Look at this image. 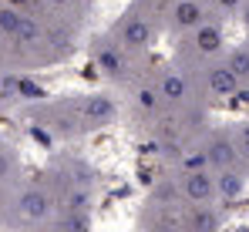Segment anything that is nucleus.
Wrapping results in <instances>:
<instances>
[{
  "label": "nucleus",
  "mask_w": 249,
  "mask_h": 232,
  "mask_svg": "<svg viewBox=\"0 0 249 232\" xmlns=\"http://www.w3.org/2000/svg\"><path fill=\"white\" fill-rule=\"evenodd\" d=\"M219 192L226 195V198H239V195H243V178L232 175V172H222V178H219Z\"/></svg>",
  "instance_id": "nucleus-12"
},
{
  "label": "nucleus",
  "mask_w": 249,
  "mask_h": 232,
  "mask_svg": "<svg viewBox=\"0 0 249 232\" xmlns=\"http://www.w3.org/2000/svg\"><path fill=\"white\" fill-rule=\"evenodd\" d=\"M98 68H101L105 74H122V57H118V51L101 47V51H98Z\"/></svg>",
  "instance_id": "nucleus-11"
},
{
  "label": "nucleus",
  "mask_w": 249,
  "mask_h": 232,
  "mask_svg": "<svg viewBox=\"0 0 249 232\" xmlns=\"http://www.w3.org/2000/svg\"><path fill=\"white\" fill-rule=\"evenodd\" d=\"M232 155H236V145L229 142V138H215L212 145H209L206 158L212 165H219V168H229V161H232Z\"/></svg>",
  "instance_id": "nucleus-6"
},
{
  "label": "nucleus",
  "mask_w": 249,
  "mask_h": 232,
  "mask_svg": "<svg viewBox=\"0 0 249 232\" xmlns=\"http://www.w3.org/2000/svg\"><path fill=\"white\" fill-rule=\"evenodd\" d=\"M239 152L249 155V125H243V128H239Z\"/></svg>",
  "instance_id": "nucleus-15"
},
{
  "label": "nucleus",
  "mask_w": 249,
  "mask_h": 232,
  "mask_svg": "<svg viewBox=\"0 0 249 232\" xmlns=\"http://www.w3.org/2000/svg\"><path fill=\"white\" fill-rule=\"evenodd\" d=\"M7 172H10V155L0 152V178H7Z\"/></svg>",
  "instance_id": "nucleus-17"
},
{
  "label": "nucleus",
  "mask_w": 249,
  "mask_h": 232,
  "mask_svg": "<svg viewBox=\"0 0 249 232\" xmlns=\"http://www.w3.org/2000/svg\"><path fill=\"white\" fill-rule=\"evenodd\" d=\"M219 3H222V7H236L239 0H219Z\"/></svg>",
  "instance_id": "nucleus-18"
},
{
  "label": "nucleus",
  "mask_w": 249,
  "mask_h": 232,
  "mask_svg": "<svg viewBox=\"0 0 249 232\" xmlns=\"http://www.w3.org/2000/svg\"><path fill=\"white\" fill-rule=\"evenodd\" d=\"M196 226H199V229H215L219 219H215L212 212H199V215H196Z\"/></svg>",
  "instance_id": "nucleus-14"
},
{
  "label": "nucleus",
  "mask_w": 249,
  "mask_h": 232,
  "mask_svg": "<svg viewBox=\"0 0 249 232\" xmlns=\"http://www.w3.org/2000/svg\"><path fill=\"white\" fill-rule=\"evenodd\" d=\"M215 192V182L209 178V172H192V175H185V195L192 198V202H209Z\"/></svg>",
  "instance_id": "nucleus-2"
},
{
  "label": "nucleus",
  "mask_w": 249,
  "mask_h": 232,
  "mask_svg": "<svg viewBox=\"0 0 249 232\" xmlns=\"http://www.w3.org/2000/svg\"><path fill=\"white\" fill-rule=\"evenodd\" d=\"M229 68H232L236 77H246L249 74V51H236V54L229 57Z\"/></svg>",
  "instance_id": "nucleus-13"
},
{
  "label": "nucleus",
  "mask_w": 249,
  "mask_h": 232,
  "mask_svg": "<svg viewBox=\"0 0 249 232\" xmlns=\"http://www.w3.org/2000/svg\"><path fill=\"white\" fill-rule=\"evenodd\" d=\"M246 24H249V10H246Z\"/></svg>",
  "instance_id": "nucleus-20"
},
{
  "label": "nucleus",
  "mask_w": 249,
  "mask_h": 232,
  "mask_svg": "<svg viewBox=\"0 0 249 232\" xmlns=\"http://www.w3.org/2000/svg\"><path fill=\"white\" fill-rule=\"evenodd\" d=\"M185 91H189V84H185V77H182V74H168L165 81H162V94H165L168 101L185 98Z\"/></svg>",
  "instance_id": "nucleus-10"
},
{
  "label": "nucleus",
  "mask_w": 249,
  "mask_h": 232,
  "mask_svg": "<svg viewBox=\"0 0 249 232\" xmlns=\"http://www.w3.org/2000/svg\"><path fill=\"white\" fill-rule=\"evenodd\" d=\"M199 20H202V7H199V3L182 0V3L175 7V24H178V27H196Z\"/></svg>",
  "instance_id": "nucleus-8"
},
{
  "label": "nucleus",
  "mask_w": 249,
  "mask_h": 232,
  "mask_svg": "<svg viewBox=\"0 0 249 232\" xmlns=\"http://www.w3.org/2000/svg\"><path fill=\"white\" fill-rule=\"evenodd\" d=\"M17 209H20L24 219L41 222V219H47V212H51V198L41 189H27V192H20V198H17Z\"/></svg>",
  "instance_id": "nucleus-1"
},
{
  "label": "nucleus",
  "mask_w": 249,
  "mask_h": 232,
  "mask_svg": "<svg viewBox=\"0 0 249 232\" xmlns=\"http://www.w3.org/2000/svg\"><path fill=\"white\" fill-rule=\"evenodd\" d=\"M148 37H152V31H148L145 20H135V17H131V20L122 24V40L128 44V47H145Z\"/></svg>",
  "instance_id": "nucleus-4"
},
{
  "label": "nucleus",
  "mask_w": 249,
  "mask_h": 232,
  "mask_svg": "<svg viewBox=\"0 0 249 232\" xmlns=\"http://www.w3.org/2000/svg\"><path fill=\"white\" fill-rule=\"evenodd\" d=\"M196 47H199L202 54H215V51L222 47V34H219V27L202 24V27L196 31Z\"/></svg>",
  "instance_id": "nucleus-7"
},
{
  "label": "nucleus",
  "mask_w": 249,
  "mask_h": 232,
  "mask_svg": "<svg viewBox=\"0 0 249 232\" xmlns=\"http://www.w3.org/2000/svg\"><path fill=\"white\" fill-rule=\"evenodd\" d=\"M138 101H142V108H155V91H142Z\"/></svg>",
  "instance_id": "nucleus-16"
},
{
  "label": "nucleus",
  "mask_w": 249,
  "mask_h": 232,
  "mask_svg": "<svg viewBox=\"0 0 249 232\" xmlns=\"http://www.w3.org/2000/svg\"><path fill=\"white\" fill-rule=\"evenodd\" d=\"M51 3H68V0H51Z\"/></svg>",
  "instance_id": "nucleus-19"
},
{
  "label": "nucleus",
  "mask_w": 249,
  "mask_h": 232,
  "mask_svg": "<svg viewBox=\"0 0 249 232\" xmlns=\"http://www.w3.org/2000/svg\"><path fill=\"white\" fill-rule=\"evenodd\" d=\"M84 118H88V121H94V125L111 121V118H115V105H111V98H105V94L88 98V101H84Z\"/></svg>",
  "instance_id": "nucleus-3"
},
{
  "label": "nucleus",
  "mask_w": 249,
  "mask_h": 232,
  "mask_svg": "<svg viewBox=\"0 0 249 232\" xmlns=\"http://www.w3.org/2000/svg\"><path fill=\"white\" fill-rule=\"evenodd\" d=\"M20 20H24V14H20L17 7H10V3H0V34L14 37V34H17V27H20Z\"/></svg>",
  "instance_id": "nucleus-9"
},
{
  "label": "nucleus",
  "mask_w": 249,
  "mask_h": 232,
  "mask_svg": "<svg viewBox=\"0 0 249 232\" xmlns=\"http://www.w3.org/2000/svg\"><path fill=\"white\" fill-rule=\"evenodd\" d=\"M236 84H239V77L232 74V68H212L209 71V91H215V94H232Z\"/></svg>",
  "instance_id": "nucleus-5"
}]
</instances>
